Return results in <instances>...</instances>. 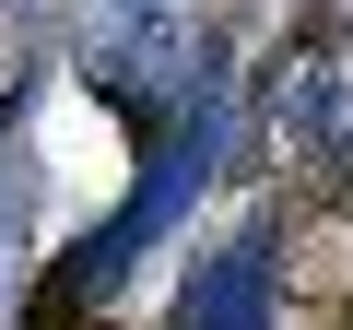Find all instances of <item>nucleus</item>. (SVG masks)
I'll list each match as a JSON object with an SVG mask.
<instances>
[{
	"instance_id": "obj_1",
	"label": "nucleus",
	"mask_w": 353,
	"mask_h": 330,
	"mask_svg": "<svg viewBox=\"0 0 353 330\" xmlns=\"http://www.w3.org/2000/svg\"><path fill=\"white\" fill-rule=\"evenodd\" d=\"M341 330H353V295H341Z\"/></svg>"
}]
</instances>
